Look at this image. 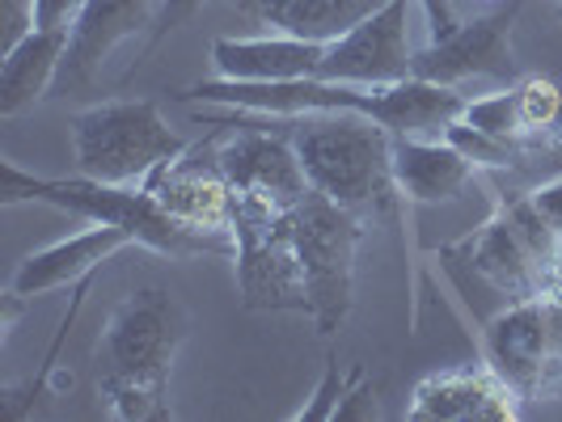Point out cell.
Instances as JSON below:
<instances>
[{
    "mask_svg": "<svg viewBox=\"0 0 562 422\" xmlns=\"http://www.w3.org/2000/svg\"><path fill=\"white\" fill-rule=\"evenodd\" d=\"M85 0H26V18L34 30H59L72 34L77 18H81Z\"/></svg>",
    "mask_w": 562,
    "mask_h": 422,
    "instance_id": "cell-25",
    "label": "cell"
},
{
    "mask_svg": "<svg viewBox=\"0 0 562 422\" xmlns=\"http://www.w3.org/2000/svg\"><path fill=\"white\" fill-rule=\"evenodd\" d=\"M0 203L18 207V203H47L59 212L85 216L89 225H114L136 237L144 250L169 253V258H199V253H237L233 237L216 232H195V228L178 225L173 216L161 212V203L153 198L148 186H119V182H98L89 173L77 178H43L26 173L13 161H0Z\"/></svg>",
    "mask_w": 562,
    "mask_h": 422,
    "instance_id": "cell-3",
    "label": "cell"
},
{
    "mask_svg": "<svg viewBox=\"0 0 562 422\" xmlns=\"http://www.w3.org/2000/svg\"><path fill=\"white\" fill-rule=\"evenodd\" d=\"M77 173L98 182L140 186L178 157H187V136H178L166 114L148 98H114L85 106L68 118Z\"/></svg>",
    "mask_w": 562,
    "mask_h": 422,
    "instance_id": "cell-5",
    "label": "cell"
},
{
    "mask_svg": "<svg viewBox=\"0 0 562 422\" xmlns=\"http://www.w3.org/2000/svg\"><path fill=\"white\" fill-rule=\"evenodd\" d=\"M411 4L415 0H385L376 13H368L360 26H351L335 43H326V59H322L317 77L351 84L406 81L411 68H415Z\"/></svg>",
    "mask_w": 562,
    "mask_h": 422,
    "instance_id": "cell-12",
    "label": "cell"
},
{
    "mask_svg": "<svg viewBox=\"0 0 562 422\" xmlns=\"http://www.w3.org/2000/svg\"><path fill=\"white\" fill-rule=\"evenodd\" d=\"M461 123L479 127L486 136H499V140L525 144V123H520V106H516V84H504L495 93H482V98H465V111Z\"/></svg>",
    "mask_w": 562,
    "mask_h": 422,
    "instance_id": "cell-21",
    "label": "cell"
},
{
    "mask_svg": "<svg viewBox=\"0 0 562 422\" xmlns=\"http://www.w3.org/2000/svg\"><path fill=\"white\" fill-rule=\"evenodd\" d=\"M525 414V401L499 380V372L482 367H449L423 376L411 394V422H512Z\"/></svg>",
    "mask_w": 562,
    "mask_h": 422,
    "instance_id": "cell-13",
    "label": "cell"
},
{
    "mask_svg": "<svg viewBox=\"0 0 562 422\" xmlns=\"http://www.w3.org/2000/svg\"><path fill=\"white\" fill-rule=\"evenodd\" d=\"M127 246H136L132 232H123V228L114 225H89L81 232H72V237H64V241H52L43 250H30L13 266L4 292L18 296V300H38V296H47L56 287L85 283L89 275H98L114 253H123Z\"/></svg>",
    "mask_w": 562,
    "mask_h": 422,
    "instance_id": "cell-14",
    "label": "cell"
},
{
    "mask_svg": "<svg viewBox=\"0 0 562 422\" xmlns=\"http://www.w3.org/2000/svg\"><path fill=\"white\" fill-rule=\"evenodd\" d=\"M161 13V0H85L81 18L68 34V56L56 84L89 81L119 43L136 38L140 30H153Z\"/></svg>",
    "mask_w": 562,
    "mask_h": 422,
    "instance_id": "cell-15",
    "label": "cell"
},
{
    "mask_svg": "<svg viewBox=\"0 0 562 422\" xmlns=\"http://www.w3.org/2000/svg\"><path fill=\"white\" fill-rule=\"evenodd\" d=\"M195 123L203 127H228V136L216 148V166L225 173L237 198L262 203L271 212H292L301 198L310 195V178L296 157L292 136L271 132V114L233 111V106H203L195 111Z\"/></svg>",
    "mask_w": 562,
    "mask_h": 422,
    "instance_id": "cell-7",
    "label": "cell"
},
{
    "mask_svg": "<svg viewBox=\"0 0 562 422\" xmlns=\"http://www.w3.org/2000/svg\"><path fill=\"white\" fill-rule=\"evenodd\" d=\"M207 56L221 81H305L322 72L326 43L271 30L258 38H216Z\"/></svg>",
    "mask_w": 562,
    "mask_h": 422,
    "instance_id": "cell-17",
    "label": "cell"
},
{
    "mask_svg": "<svg viewBox=\"0 0 562 422\" xmlns=\"http://www.w3.org/2000/svg\"><path fill=\"white\" fill-rule=\"evenodd\" d=\"M292 144L317 195L360 216H394L402 195L394 182V132L368 114H301Z\"/></svg>",
    "mask_w": 562,
    "mask_h": 422,
    "instance_id": "cell-4",
    "label": "cell"
},
{
    "mask_svg": "<svg viewBox=\"0 0 562 422\" xmlns=\"http://www.w3.org/2000/svg\"><path fill=\"white\" fill-rule=\"evenodd\" d=\"M445 258L461 262L470 275L491 283L499 296L512 300H529V296H562V271L550 266L541 253L520 237V228L512 225L507 207L499 203L491 220H482L474 232H465L461 241H452Z\"/></svg>",
    "mask_w": 562,
    "mask_h": 422,
    "instance_id": "cell-10",
    "label": "cell"
},
{
    "mask_svg": "<svg viewBox=\"0 0 562 422\" xmlns=\"http://www.w3.org/2000/svg\"><path fill=\"white\" fill-rule=\"evenodd\" d=\"M559 148H562V136H559Z\"/></svg>",
    "mask_w": 562,
    "mask_h": 422,
    "instance_id": "cell-30",
    "label": "cell"
},
{
    "mask_svg": "<svg viewBox=\"0 0 562 422\" xmlns=\"http://www.w3.org/2000/svg\"><path fill=\"white\" fill-rule=\"evenodd\" d=\"M182 102L233 106V111L301 118V114H368L394 136H445L465 111V93L449 84L406 77L397 84H351L305 77V81H199L178 93Z\"/></svg>",
    "mask_w": 562,
    "mask_h": 422,
    "instance_id": "cell-1",
    "label": "cell"
},
{
    "mask_svg": "<svg viewBox=\"0 0 562 422\" xmlns=\"http://www.w3.org/2000/svg\"><path fill=\"white\" fill-rule=\"evenodd\" d=\"M347 380H351V372L338 367V355H326V372H322L317 389H313V397L292 414V419L296 422H335L338 401H342V394H347Z\"/></svg>",
    "mask_w": 562,
    "mask_h": 422,
    "instance_id": "cell-24",
    "label": "cell"
},
{
    "mask_svg": "<svg viewBox=\"0 0 562 422\" xmlns=\"http://www.w3.org/2000/svg\"><path fill=\"white\" fill-rule=\"evenodd\" d=\"M516 106H520L525 136H546L562 123V89L546 77H529L516 84Z\"/></svg>",
    "mask_w": 562,
    "mask_h": 422,
    "instance_id": "cell-23",
    "label": "cell"
},
{
    "mask_svg": "<svg viewBox=\"0 0 562 422\" xmlns=\"http://www.w3.org/2000/svg\"><path fill=\"white\" fill-rule=\"evenodd\" d=\"M203 4H207V0H161V13H157L153 30H148V52H157L169 34H173V30L195 18Z\"/></svg>",
    "mask_w": 562,
    "mask_h": 422,
    "instance_id": "cell-27",
    "label": "cell"
},
{
    "mask_svg": "<svg viewBox=\"0 0 562 422\" xmlns=\"http://www.w3.org/2000/svg\"><path fill=\"white\" fill-rule=\"evenodd\" d=\"M423 9V22H427V34L431 38H445V34H452V30L461 26L457 22V13H452V0H415ZM427 38V43H431Z\"/></svg>",
    "mask_w": 562,
    "mask_h": 422,
    "instance_id": "cell-29",
    "label": "cell"
},
{
    "mask_svg": "<svg viewBox=\"0 0 562 422\" xmlns=\"http://www.w3.org/2000/svg\"><path fill=\"white\" fill-rule=\"evenodd\" d=\"M381 410H376V389H372V380H368V372L360 364L351 367V380H347V394L338 401V419H376Z\"/></svg>",
    "mask_w": 562,
    "mask_h": 422,
    "instance_id": "cell-26",
    "label": "cell"
},
{
    "mask_svg": "<svg viewBox=\"0 0 562 422\" xmlns=\"http://www.w3.org/2000/svg\"><path fill=\"white\" fill-rule=\"evenodd\" d=\"M144 186L178 225L195 228V232L233 237V186L225 182L216 157H212V166H191L178 157V161L157 169Z\"/></svg>",
    "mask_w": 562,
    "mask_h": 422,
    "instance_id": "cell-16",
    "label": "cell"
},
{
    "mask_svg": "<svg viewBox=\"0 0 562 422\" xmlns=\"http://www.w3.org/2000/svg\"><path fill=\"white\" fill-rule=\"evenodd\" d=\"M482 360L525 406L562 401V296L512 300L482 326Z\"/></svg>",
    "mask_w": 562,
    "mask_h": 422,
    "instance_id": "cell-8",
    "label": "cell"
},
{
    "mask_svg": "<svg viewBox=\"0 0 562 422\" xmlns=\"http://www.w3.org/2000/svg\"><path fill=\"white\" fill-rule=\"evenodd\" d=\"M233 266L241 305L254 312H305L310 317V287L292 241L288 212H271L262 203L233 195Z\"/></svg>",
    "mask_w": 562,
    "mask_h": 422,
    "instance_id": "cell-9",
    "label": "cell"
},
{
    "mask_svg": "<svg viewBox=\"0 0 562 422\" xmlns=\"http://www.w3.org/2000/svg\"><path fill=\"white\" fill-rule=\"evenodd\" d=\"M68 56V34L30 26L0 59V118H18L43 102V93L59 81Z\"/></svg>",
    "mask_w": 562,
    "mask_h": 422,
    "instance_id": "cell-19",
    "label": "cell"
},
{
    "mask_svg": "<svg viewBox=\"0 0 562 422\" xmlns=\"http://www.w3.org/2000/svg\"><path fill=\"white\" fill-rule=\"evenodd\" d=\"M525 195L537 207V216L562 237V173L550 178V182H541V186H533V191H525Z\"/></svg>",
    "mask_w": 562,
    "mask_h": 422,
    "instance_id": "cell-28",
    "label": "cell"
},
{
    "mask_svg": "<svg viewBox=\"0 0 562 422\" xmlns=\"http://www.w3.org/2000/svg\"><path fill=\"white\" fill-rule=\"evenodd\" d=\"M445 140H449L474 169H516L520 161H525V144L486 136V132L470 127V123H461V118L445 132Z\"/></svg>",
    "mask_w": 562,
    "mask_h": 422,
    "instance_id": "cell-22",
    "label": "cell"
},
{
    "mask_svg": "<svg viewBox=\"0 0 562 422\" xmlns=\"http://www.w3.org/2000/svg\"><path fill=\"white\" fill-rule=\"evenodd\" d=\"M288 220H292L305 287H310L313 326L322 338H335L356 305V253L364 246L368 216L310 191L288 212Z\"/></svg>",
    "mask_w": 562,
    "mask_h": 422,
    "instance_id": "cell-6",
    "label": "cell"
},
{
    "mask_svg": "<svg viewBox=\"0 0 562 422\" xmlns=\"http://www.w3.org/2000/svg\"><path fill=\"white\" fill-rule=\"evenodd\" d=\"M233 4L258 26L310 43H335L351 26H360L368 13H376L385 0H233Z\"/></svg>",
    "mask_w": 562,
    "mask_h": 422,
    "instance_id": "cell-20",
    "label": "cell"
},
{
    "mask_svg": "<svg viewBox=\"0 0 562 422\" xmlns=\"http://www.w3.org/2000/svg\"><path fill=\"white\" fill-rule=\"evenodd\" d=\"M525 0H507L504 9L474 18V22H461V26L445 34V38H431L427 47L415 52V68L411 77L431 84H449L461 89L470 81H516V59H512V22L520 13Z\"/></svg>",
    "mask_w": 562,
    "mask_h": 422,
    "instance_id": "cell-11",
    "label": "cell"
},
{
    "mask_svg": "<svg viewBox=\"0 0 562 422\" xmlns=\"http://www.w3.org/2000/svg\"><path fill=\"white\" fill-rule=\"evenodd\" d=\"M474 178H479V169L445 136H394V182L406 207L449 203Z\"/></svg>",
    "mask_w": 562,
    "mask_h": 422,
    "instance_id": "cell-18",
    "label": "cell"
},
{
    "mask_svg": "<svg viewBox=\"0 0 562 422\" xmlns=\"http://www.w3.org/2000/svg\"><path fill=\"white\" fill-rule=\"evenodd\" d=\"M187 330L191 317L166 287H140L114 305L93 346L98 397L114 419H169V372Z\"/></svg>",
    "mask_w": 562,
    "mask_h": 422,
    "instance_id": "cell-2",
    "label": "cell"
}]
</instances>
